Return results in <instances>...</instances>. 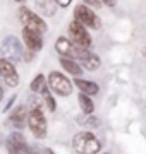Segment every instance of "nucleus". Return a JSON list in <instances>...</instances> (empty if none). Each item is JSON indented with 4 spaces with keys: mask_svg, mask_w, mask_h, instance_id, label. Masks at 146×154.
<instances>
[{
    "mask_svg": "<svg viewBox=\"0 0 146 154\" xmlns=\"http://www.w3.org/2000/svg\"><path fill=\"white\" fill-rule=\"evenodd\" d=\"M55 50H57V53H59L60 57H71V58H72L74 43H72L69 38H64V36H60V38L55 41Z\"/></svg>",
    "mask_w": 146,
    "mask_h": 154,
    "instance_id": "obj_13",
    "label": "nucleus"
},
{
    "mask_svg": "<svg viewBox=\"0 0 146 154\" xmlns=\"http://www.w3.org/2000/svg\"><path fill=\"white\" fill-rule=\"evenodd\" d=\"M23 51H24L23 45L16 36H7V38L2 39L0 53H2L4 58L14 62V63H19V62H23Z\"/></svg>",
    "mask_w": 146,
    "mask_h": 154,
    "instance_id": "obj_4",
    "label": "nucleus"
},
{
    "mask_svg": "<svg viewBox=\"0 0 146 154\" xmlns=\"http://www.w3.org/2000/svg\"><path fill=\"white\" fill-rule=\"evenodd\" d=\"M101 2H103V4H107L108 7H113V5H115V0H101Z\"/></svg>",
    "mask_w": 146,
    "mask_h": 154,
    "instance_id": "obj_23",
    "label": "nucleus"
},
{
    "mask_svg": "<svg viewBox=\"0 0 146 154\" xmlns=\"http://www.w3.org/2000/svg\"><path fill=\"white\" fill-rule=\"evenodd\" d=\"M14 101H16V94H12L11 99H9V103L4 106V113H7V110H11V106H12V103H14Z\"/></svg>",
    "mask_w": 146,
    "mask_h": 154,
    "instance_id": "obj_21",
    "label": "nucleus"
},
{
    "mask_svg": "<svg viewBox=\"0 0 146 154\" xmlns=\"http://www.w3.org/2000/svg\"><path fill=\"white\" fill-rule=\"evenodd\" d=\"M5 149L9 152H33L36 149L29 147L26 142V137L21 130H14L7 135L5 139Z\"/></svg>",
    "mask_w": 146,
    "mask_h": 154,
    "instance_id": "obj_7",
    "label": "nucleus"
},
{
    "mask_svg": "<svg viewBox=\"0 0 146 154\" xmlns=\"http://www.w3.org/2000/svg\"><path fill=\"white\" fill-rule=\"evenodd\" d=\"M74 19L78 22H81L84 28H90V29H100L101 28V22L98 19V16L88 5H83V4L74 9Z\"/></svg>",
    "mask_w": 146,
    "mask_h": 154,
    "instance_id": "obj_6",
    "label": "nucleus"
},
{
    "mask_svg": "<svg viewBox=\"0 0 146 154\" xmlns=\"http://www.w3.org/2000/svg\"><path fill=\"white\" fill-rule=\"evenodd\" d=\"M40 93H41V98H43V103H45L46 110H48V111H55L57 110V105H55V99H53V96H52V93H50V89L45 86Z\"/></svg>",
    "mask_w": 146,
    "mask_h": 154,
    "instance_id": "obj_17",
    "label": "nucleus"
},
{
    "mask_svg": "<svg viewBox=\"0 0 146 154\" xmlns=\"http://www.w3.org/2000/svg\"><path fill=\"white\" fill-rule=\"evenodd\" d=\"M48 88L52 93L64 96V98L71 96V93H72V82L59 70H52L48 74Z\"/></svg>",
    "mask_w": 146,
    "mask_h": 154,
    "instance_id": "obj_5",
    "label": "nucleus"
},
{
    "mask_svg": "<svg viewBox=\"0 0 146 154\" xmlns=\"http://www.w3.org/2000/svg\"><path fill=\"white\" fill-rule=\"evenodd\" d=\"M16 2H19V4H24V2H26V0H16Z\"/></svg>",
    "mask_w": 146,
    "mask_h": 154,
    "instance_id": "obj_25",
    "label": "nucleus"
},
{
    "mask_svg": "<svg viewBox=\"0 0 146 154\" xmlns=\"http://www.w3.org/2000/svg\"><path fill=\"white\" fill-rule=\"evenodd\" d=\"M4 99V89H2V86H0V101Z\"/></svg>",
    "mask_w": 146,
    "mask_h": 154,
    "instance_id": "obj_24",
    "label": "nucleus"
},
{
    "mask_svg": "<svg viewBox=\"0 0 146 154\" xmlns=\"http://www.w3.org/2000/svg\"><path fill=\"white\" fill-rule=\"evenodd\" d=\"M21 36H23V41L26 45V50H31L34 53L41 51V48H43V38H41L40 33H36V31H33V29H29V28H23Z\"/></svg>",
    "mask_w": 146,
    "mask_h": 154,
    "instance_id": "obj_10",
    "label": "nucleus"
},
{
    "mask_svg": "<svg viewBox=\"0 0 146 154\" xmlns=\"http://www.w3.org/2000/svg\"><path fill=\"white\" fill-rule=\"evenodd\" d=\"M71 2H72V0H55V4L59 7H69L71 5Z\"/></svg>",
    "mask_w": 146,
    "mask_h": 154,
    "instance_id": "obj_22",
    "label": "nucleus"
},
{
    "mask_svg": "<svg viewBox=\"0 0 146 154\" xmlns=\"http://www.w3.org/2000/svg\"><path fill=\"white\" fill-rule=\"evenodd\" d=\"M34 5L38 7V11L46 17L55 16L57 7H59L55 4V0H34Z\"/></svg>",
    "mask_w": 146,
    "mask_h": 154,
    "instance_id": "obj_15",
    "label": "nucleus"
},
{
    "mask_svg": "<svg viewBox=\"0 0 146 154\" xmlns=\"http://www.w3.org/2000/svg\"><path fill=\"white\" fill-rule=\"evenodd\" d=\"M74 84H76V88H78L81 93L88 94V96L98 94V91H100V86L96 82H91V81H86V79H81V77H76Z\"/></svg>",
    "mask_w": 146,
    "mask_h": 154,
    "instance_id": "obj_14",
    "label": "nucleus"
},
{
    "mask_svg": "<svg viewBox=\"0 0 146 154\" xmlns=\"http://www.w3.org/2000/svg\"><path fill=\"white\" fill-rule=\"evenodd\" d=\"M26 125L29 127L31 134L34 135V139H45L48 134V123L46 118L43 115V110L34 106L28 111V118H26Z\"/></svg>",
    "mask_w": 146,
    "mask_h": 154,
    "instance_id": "obj_1",
    "label": "nucleus"
},
{
    "mask_svg": "<svg viewBox=\"0 0 146 154\" xmlns=\"http://www.w3.org/2000/svg\"><path fill=\"white\" fill-rule=\"evenodd\" d=\"M0 75L7 84V88H16L19 84V74L16 70V63L0 57Z\"/></svg>",
    "mask_w": 146,
    "mask_h": 154,
    "instance_id": "obj_9",
    "label": "nucleus"
},
{
    "mask_svg": "<svg viewBox=\"0 0 146 154\" xmlns=\"http://www.w3.org/2000/svg\"><path fill=\"white\" fill-rule=\"evenodd\" d=\"M69 34H71V39H72L74 45H79V46H84V48H90L91 46V36L88 34L86 28L74 19L71 24H69Z\"/></svg>",
    "mask_w": 146,
    "mask_h": 154,
    "instance_id": "obj_8",
    "label": "nucleus"
},
{
    "mask_svg": "<svg viewBox=\"0 0 146 154\" xmlns=\"http://www.w3.org/2000/svg\"><path fill=\"white\" fill-rule=\"evenodd\" d=\"M72 149L76 152H84V154H95L101 149L100 140L90 132V130H83L74 135L72 139Z\"/></svg>",
    "mask_w": 146,
    "mask_h": 154,
    "instance_id": "obj_2",
    "label": "nucleus"
},
{
    "mask_svg": "<svg viewBox=\"0 0 146 154\" xmlns=\"http://www.w3.org/2000/svg\"><path fill=\"white\" fill-rule=\"evenodd\" d=\"M79 123H81V125L83 127H86V128H96V127L100 125V120H98V118H96V116H93L91 115V113H88V116H83V118H79Z\"/></svg>",
    "mask_w": 146,
    "mask_h": 154,
    "instance_id": "obj_19",
    "label": "nucleus"
},
{
    "mask_svg": "<svg viewBox=\"0 0 146 154\" xmlns=\"http://www.w3.org/2000/svg\"><path fill=\"white\" fill-rule=\"evenodd\" d=\"M78 101H79V106H81V110H83V113H84V115H88V113H93V111H95V103L91 101V98L88 96V94L81 93L78 96Z\"/></svg>",
    "mask_w": 146,
    "mask_h": 154,
    "instance_id": "obj_16",
    "label": "nucleus"
},
{
    "mask_svg": "<svg viewBox=\"0 0 146 154\" xmlns=\"http://www.w3.org/2000/svg\"><path fill=\"white\" fill-rule=\"evenodd\" d=\"M84 2H86L90 7H96V9H98V7H101V4H103L101 0H84Z\"/></svg>",
    "mask_w": 146,
    "mask_h": 154,
    "instance_id": "obj_20",
    "label": "nucleus"
},
{
    "mask_svg": "<svg viewBox=\"0 0 146 154\" xmlns=\"http://www.w3.org/2000/svg\"><path fill=\"white\" fill-rule=\"evenodd\" d=\"M46 86V77L43 75V74H38V75L34 77L33 81H31V84H29V89L33 91V93H40L41 89Z\"/></svg>",
    "mask_w": 146,
    "mask_h": 154,
    "instance_id": "obj_18",
    "label": "nucleus"
},
{
    "mask_svg": "<svg viewBox=\"0 0 146 154\" xmlns=\"http://www.w3.org/2000/svg\"><path fill=\"white\" fill-rule=\"evenodd\" d=\"M60 65L62 69L65 72H69L71 75L74 77H79L83 75V67H81V63L79 62H76V58H71V57H60Z\"/></svg>",
    "mask_w": 146,
    "mask_h": 154,
    "instance_id": "obj_12",
    "label": "nucleus"
},
{
    "mask_svg": "<svg viewBox=\"0 0 146 154\" xmlns=\"http://www.w3.org/2000/svg\"><path fill=\"white\" fill-rule=\"evenodd\" d=\"M17 17H19V21L23 24V28H29L36 31L40 34H45L48 31V26H46V22L38 16V14H34L33 11H29L28 7H19V11H17Z\"/></svg>",
    "mask_w": 146,
    "mask_h": 154,
    "instance_id": "obj_3",
    "label": "nucleus"
},
{
    "mask_svg": "<svg viewBox=\"0 0 146 154\" xmlns=\"http://www.w3.org/2000/svg\"><path fill=\"white\" fill-rule=\"evenodd\" d=\"M26 118H28V110L24 105H17L9 115V125L14 130H23L26 127Z\"/></svg>",
    "mask_w": 146,
    "mask_h": 154,
    "instance_id": "obj_11",
    "label": "nucleus"
}]
</instances>
